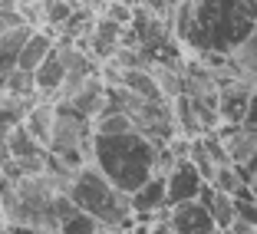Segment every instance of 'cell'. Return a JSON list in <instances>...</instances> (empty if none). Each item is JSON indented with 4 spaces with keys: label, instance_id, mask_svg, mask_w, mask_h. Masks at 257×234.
<instances>
[{
    "label": "cell",
    "instance_id": "1",
    "mask_svg": "<svg viewBox=\"0 0 257 234\" xmlns=\"http://www.w3.org/2000/svg\"><path fill=\"white\" fill-rule=\"evenodd\" d=\"M89 165L122 195H132L159 175V145L149 142L139 132L122 136H92L89 142Z\"/></svg>",
    "mask_w": 257,
    "mask_h": 234
},
{
    "label": "cell",
    "instance_id": "26",
    "mask_svg": "<svg viewBox=\"0 0 257 234\" xmlns=\"http://www.w3.org/2000/svg\"><path fill=\"white\" fill-rule=\"evenodd\" d=\"M50 234H56V231H50Z\"/></svg>",
    "mask_w": 257,
    "mask_h": 234
},
{
    "label": "cell",
    "instance_id": "9",
    "mask_svg": "<svg viewBox=\"0 0 257 234\" xmlns=\"http://www.w3.org/2000/svg\"><path fill=\"white\" fill-rule=\"evenodd\" d=\"M53 46H56V33L53 30H46V27L33 30L30 40L23 43L20 56H17V69H23V73H37V66L53 53Z\"/></svg>",
    "mask_w": 257,
    "mask_h": 234
},
{
    "label": "cell",
    "instance_id": "6",
    "mask_svg": "<svg viewBox=\"0 0 257 234\" xmlns=\"http://www.w3.org/2000/svg\"><path fill=\"white\" fill-rule=\"evenodd\" d=\"M168 227H172V234H214L218 231L201 201H185V204L168 208Z\"/></svg>",
    "mask_w": 257,
    "mask_h": 234
},
{
    "label": "cell",
    "instance_id": "7",
    "mask_svg": "<svg viewBox=\"0 0 257 234\" xmlns=\"http://www.w3.org/2000/svg\"><path fill=\"white\" fill-rule=\"evenodd\" d=\"M66 106H69V109H76V112L83 115V119H89V122L96 119L102 109H106V83L99 79V73H96V76H89V79H86V83L66 99Z\"/></svg>",
    "mask_w": 257,
    "mask_h": 234
},
{
    "label": "cell",
    "instance_id": "18",
    "mask_svg": "<svg viewBox=\"0 0 257 234\" xmlns=\"http://www.w3.org/2000/svg\"><path fill=\"white\" fill-rule=\"evenodd\" d=\"M10 234H46V231H40V227H23V224H14V227H7Z\"/></svg>",
    "mask_w": 257,
    "mask_h": 234
},
{
    "label": "cell",
    "instance_id": "2",
    "mask_svg": "<svg viewBox=\"0 0 257 234\" xmlns=\"http://www.w3.org/2000/svg\"><path fill=\"white\" fill-rule=\"evenodd\" d=\"M66 198L83 214H89L99 227H109V231H132L136 227L128 195L115 191L92 165H83L79 172H73L66 185Z\"/></svg>",
    "mask_w": 257,
    "mask_h": 234
},
{
    "label": "cell",
    "instance_id": "5",
    "mask_svg": "<svg viewBox=\"0 0 257 234\" xmlns=\"http://www.w3.org/2000/svg\"><path fill=\"white\" fill-rule=\"evenodd\" d=\"M128 208L136 221H165L168 218V201H165V178L152 175L139 191L128 195Z\"/></svg>",
    "mask_w": 257,
    "mask_h": 234
},
{
    "label": "cell",
    "instance_id": "21",
    "mask_svg": "<svg viewBox=\"0 0 257 234\" xmlns=\"http://www.w3.org/2000/svg\"><path fill=\"white\" fill-rule=\"evenodd\" d=\"M99 234H115V231H109V227H102V231H99Z\"/></svg>",
    "mask_w": 257,
    "mask_h": 234
},
{
    "label": "cell",
    "instance_id": "15",
    "mask_svg": "<svg viewBox=\"0 0 257 234\" xmlns=\"http://www.w3.org/2000/svg\"><path fill=\"white\" fill-rule=\"evenodd\" d=\"M241 129H247V132H257V86H254V92H250V102H247V112H244Z\"/></svg>",
    "mask_w": 257,
    "mask_h": 234
},
{
    "label": "cell",
    "instance_id": "25",
    "mask_svg": "<svg viewBox=\"0 0 257 234\" xmlns=\"http://www.w3.org/2000/svg\"><path fill=\"white\" fill-rule=\"evenodd\" d=\"M0 227H4V221H0Z\"/></svg>",
    "mask_w": 257,
    "mask_h": 234
},
{
    "label": "cell",
    "instance_id": "8",
    "mask_svg": "<svg viewBox=\"0 0 257 234\" xmlns=\"http://www.w3.org/2000/svg\"><path fill=\"white\" fill-rule=\"evenodd\" d=\"M63 79H66V66H63L60 53H56V46H53V53L46 56V60L37 66V73H33V89H37V99L53 102L56 92H60V86H63Z\"/></svg>",
    "mask_w": 257,
    "mask_h": 234
},
{
    "label": "cell",
    "instance_id": "11",
    "mask_svg": "<svg viewBox=\"0 0 257 234\" xmlns=\"http://www.w3.org/2000/svg\"><path fill=\"white\" fill-rule=\"evenodd\" d=\"M227 56H231V66H234V73L241 76V79H247V83L257 86V30L247 33V37H244Z\"/></svg>",
    "mask_w": 257,
    "mask_h": 234
},
{
    "label": "cell",
    "instance_id": "19",
    "mask_svg": "<svg viewBox=\"0 0 257 234\" xmlns=\"http://www.w3.org/2000/svg\"><path fill=\"white\" fill-rule=\"evenodd\" d=\"M0 10H17V0H0Z\"/></svg>",
    "mask_w": 257,
    "mask_h": 234
},
{
    "label": "cell",
    "instance_id": "23",
    "mask_svg": "<svg viewBox=\"0 0 257 234\" xmlns=\"http://www.w3.org/2000/svg\"><path fill=\"white\" fill-rule=\"evenodd\" d=\"M115 234H132V231H115Z\"/></svg>",
    "mask_w": 257,
    "mask_h": 234
},
{
    "label": "cell",
    "instance_id": "13",
    "mask_svg": "<svg viewBox=\"0 0 257 234\" xmlns=\"http://www.w3.org/2000/svg\"><path fill=\"white\" fill-rule=\"evenodd\" d=\"M4 92L7 96H17V99H30L37 102V89H33V73H23V69H14L4 83Z\"/></svg>",
    "mask_w": 257,
    "mask_h": 234
},
{
    "label": "cell",
    "instance_id": "10",
    "mask_svg": "<svg viewBox=\"0 0 257 234\" xmlns=\"http://www.w3.org/2000/svg\"><path fill=\"white\" fill-rule=\"evenodd\" d=\"M198 201L208 208V214H211V221H214L218 231H227V227L234 224V198L231 195H221V191H214L211 185H201Z\"/></svg>",
    "mask_w": 257,
    "mask_h": 234
},
{
    "label": "cell",
    "instance_id": "17",
    "mask_svg": "<svg viewBox=\"0 0 257 234\" xmlns=\"http://www.w3.org/2000/svg\"><path fill=\"white\" fill-rule=\"evenodd\" d=\"M149 234H172V227H168V218H165V221H152V224H149Z\"/></svg>",
    "mask_w": 257,
    "mask_h": 234
},
{
    "label": "cell",
    "instance_id": "12",
    "mask_svg": "<svg viewBox=\"0 0 257 234\" xmlns=\"http://www.w3.org/2000/svg\"><path fill=\"white\" fill-rule=\"evenodd\" d=\"M20 126L30 132L33 142L46 149V145H50V129H53V102H43V99L33 102L30 112H27V119H23Z\"/></svg>",
    "mask_w": 257,
    "mask_h": 234
},
{
    "label": "cell",
    "instance_id": "20",
    "mask_svg": "<svg viewBox=\"0 0 257 234\" xmlns=\"http://www.w3.org/2000/svg\"><path fill=\"white\" fill-rule=\"evenodd\" d=\"M250 191H254V198H257V175H254V181H250Z\"/></svg>",
    "mask_w": 257,
    "mask_h": 234
},
{
    "label": "cell",
    "instance_id": "16",
    "mask_svg": "<svg viewBox=\"0 0 257 234\" xmlns=\"http://www.w3.org/2000/svg\"><path fill=\"white\" fill-rule=\"evenodd\" d=\"M224 234H257V227H250V224H244V221H234V224L227 227Z\"/></svg>",
    "mask_w": 257,
    "mask_h": 234
},
{
    "label": "cell",
    "instance_id": "14",
    "mask_svg": "<svg viewBox=\"0 0 257 234\" xmlns=\"http://www.w3.org/2000/svg\"><path fill=\"white\" fill-rule=\"evenodd\" d=\"M99 231H102V227H99L89 214H83L79 208H76L69 218H63L60 227H56V234H99Z\"/></svg>",
    "mask_w": 257,
    "mask_h": 234
},
{
    "label": "cell",
    "instance_id": "22",
    "mask_svg": "<svg viewBox=\"0 0 257 234\" xmlns=\"http://www.w3.org/2000/svg\"><path fill=\"white\" fill-rule=\"evenodd\" d=\"M0 234H10V231H7V227H0Z\"/></svg>",
    "mask_w": 257,
    "mask_h": 234
},
{
    "label": "cell",
    "instance_id": "4",
    "mask_svg": "<svg viewBox=\"0 0 257 234\" xmlns=\"http://www.w3.org/2000/svg\"><path fill=\"white\" fill-rule=\"evenodd\" d=\"M162 178H165V201H168V208L185 204V201H198V191H201V185H204L201 175H198V168L191 165L188 159L172 162V168L162 172Z\"/></svg>",
    "mask_w": 257,
    "mask_h": 234
},
{
    "label": "cell",
    "instance_id": "24",
    "mask_svg": "<svg viewBox=\"0 0 257 234\" xmlns=\"http://www.w3.org/2000/svg\"><path fill=\"white\" fill-rule=\"evenodd\" d=\"M214 234H224V231H214Z\"/></svg>",
    "mask_w": 257,
    "mask_h": 234
},
{
    "label": "cell",
    "instance_id": "3",
    "mask_svg": "<svg viewBox=\"0 0 257 234\" xmlns=\"http://www.w3.org/2000/svg\"><path fill=\"white\" fill-rule=\"evenodd\" d=\"M250 92H254V83L234 76V79H221L218 86V126L234 129L244 122V112H247Z\"/></svg>",
    "mask_w": 257,
    "mask_h": 234
}]
</instances>
